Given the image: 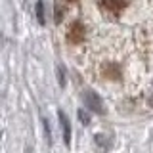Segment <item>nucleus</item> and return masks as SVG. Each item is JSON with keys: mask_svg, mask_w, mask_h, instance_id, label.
Returning a JSON list of instances; mask_svg holds the SVG:
<instances>
[{"mask_svg": "<svg viewBox=\"0 0 153 153\" xmlns=\"http://www.w3.org/2000/svg\"><path fill=\"white\" fill-rule=\"evenodd\" d=\"M82 100H84V105L90 109V111H94V113H105L103 111V102H102V98H100L96 92H92V90H88V92H84L82 96Z\"/></svg>", "mask_w": 153, "mask_h": 153, "instance_id": "obj_1", "label": "nucleus"}, {"mask_svg": "<svg viewBox=\"0 0 153 153\" xmlns=\"http://www.w3.org/2000/svg\"><path fill=\"white\" fill-rule=\"evenodd\" d=\"M100 6L105 13L119 16L124 8H126V0H100Z\"/></svg>", "mask_w": 153, "mask_h": 153, "instance_id": "obj_2", "label": "nucleus"}, {"mask_svg": "<svg viewBox=\"0 0 153 153\" xmlns=\"http://www.w3.org/2000/svg\"><path fill=\"white\" fill-rule=\"evenodd\" d=\"M84 38V29L80 23H75L73 27L69 29V33H67V40L71 42V44H79V42H82Z\"/></svg>", "mask_w": 153, "mask_h": 153, "instance_id": "obj_3", "label": "nucleus"}, {"mask_svg": "<svg viewBox=\"0 0 153 153\" xmlns=\"http://www.w3.org/2000/svg\"><path fill=\"white\" fill-rule=\"evenodd\" d=\"M57 119H59L61 130H63V142H65V146H71V123H69V119H67V115L63 111L57 113Z\"/></svg>", "mask_w": 153, "mask_h": 153, "instance_id": "obj_4", "label": "nucleus"}, {"mask_svg": "<svg viewBox=\"0 0 153 153\" xmlns=\"http://www.w3.org/2000/svg\"><path fill=\"white\" fill-rule=\"evenodd\" d=\"M36 17H38V23H40V25L46 23V19H44V2H42V0L36 2Z\"/></svg>", "mask_w": 153, "mask_h": 153, "instance_id": "obj_5", "label": "nucleus"}, {"mask_svg": "<svg viewBox=\"0 0 153 153\" xmlns=\"http://www.w3.org/2000/svg\"><path fill=\"white\" fill-rule=\"evenodd\" d=\"M44 132H46V140L48 143H52V134H50V124H48V121L44 119Z\"/></svg>", "mask_w": 153, "mask_h": 153, "instance_id": "obj_6", "label": "nucleus"}, {"mask_svg": "<svg viewBox=\"0 0 153 153\" xmlns=\"http://www.w3.org/2000/svg\"><path fill=\"white\" fill-rule=\"evenodd\" d=\"M80 119H82V123H84V124H88V117H86V113H84V111H80Z\"/></svg>", "mask_w": 153, "mask_h": 153, "instance_id": "obj_7", "label": "nucleus"}, {"mask_svg": "<svg viewBox=\"0 0 153 153\" xmlns=\"http://www.w3.org/2000/svg\"><path fill=\"white\" fill-rule=\"evenodd\" d=\"M149 105H153V98H151V100H149Z\"/></svg>", "mask_w": 153, "mask_h": 153, "instance_id": "obj_8", "label": "nucleus"}]
</instances>
